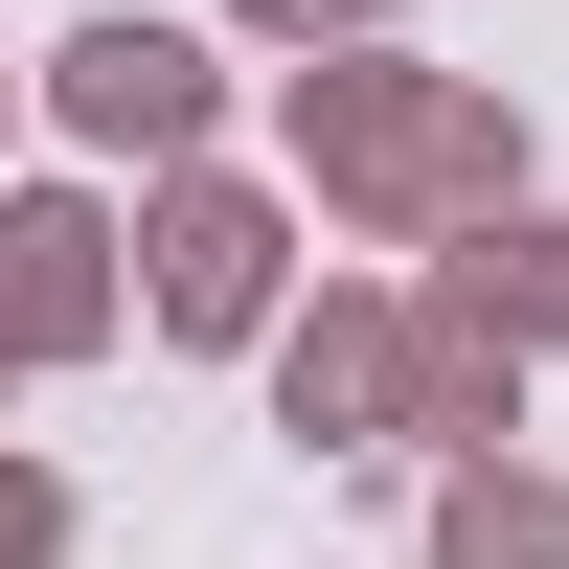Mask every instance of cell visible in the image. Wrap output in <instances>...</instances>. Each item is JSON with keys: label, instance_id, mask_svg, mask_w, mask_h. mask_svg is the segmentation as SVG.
I'll return each instance as SVG.
<instances>
[{"label": "cell", "instance_id": "6da1fadb", "mask_svg": "<svg viewBox=\"0 0 569 569\" xmlns=\"http://www.w3.org/2000/svg\"><path fill=\"white\" fill-rule=\"evenodd\" d=\"M273 160H297V206L388 228V251H456V228L525 206V114H501V69H410V46H319V69H273Z\"/></svg>", "mask_w": 569, "mask_h": 569}, {"label": "cell", "instance_id": "52a82bcc", "mask_svg": "<svg viewBox=\"0 0 569 569\" xmlns=\"http://www.w3.org/2000/svg\"><path fill=\"white\" fill-rule=\"evenodd\" d=\"M433 569H569V479L547 456H456L433 479Z\"/></svg>", "mask_w": 569, "mask_h": 569}, {"label": "cell", "instance_id": "5b68a950", "mask_svg": "<svg viewBox=\"0 0 569 569\" xmlns=\"http://www.w3.org/2000/svg\"><path fill=\"white\" fill-rule=\"evenodd\" d=\"M0 342H23V388H69V365L137 342V228L91 182H0Z\"/></svg>", "mask_w": 569, "mask_h": 569}, {"label": "cell", "instance_id": "7a4b0ae2", "mask_svg": "<svg viewBox=\"0 0 569 569\" xmlns=\"http://www.w3.org/2000/svg\"><path fill=\"white\" fill-rule=\"evenodd\" d=\"M137 319H160V342H251V365H273V319H297V206L228 182V160H182L160 206H137Z\"/></svg>", "mask_w": 569, "mask_h": 569}, {"label": "cell", "instance_id": "7c38bea8", "mask_svg": "<svg viewBox=\"0 0 569 569\" xmlns=\"http://www.w3.org/2000/svg\"><path fill=\"white\" fill-rule=\"evenodd\" d=\"M365 23H388V0H365Z\"/></svg>", "mask_w": 569, "mask_h": 569}, {"label": "cell", "instance_id": "8fae6325", "mask_svg": "<svg viewBox=\"0 0 569 569\" xmlns=\"http://www.w3.org/2000/svg\"><path fill=\"white\" fill-rule=\"evenodd\" d=\"M0 388H23V342H0Z\"/></svg>", "mask_w": 569, "mask_h": 569}, {"label": "cell", "instance_id": "9c48e42d", "mask_svg": "<svg viewBox=\"0 0 569 569\" xmlns=\"http://www.w3.org/2000/svg\"><path fill=\"white\" fill-rule=\"evenodd\" d=\"M0 569H69V479L46 456H0Z\"/></svg>", "mask_w": 569, "mask_h": 569}, {"label": "cell", "instance_id": "ba28073f", "mask_svg": "<svg viewBox=\"0 0 569 569\" xmlns=\"http://www.w3.org/2000/svg\"><path fill=\"white\" fill-rule=\"evenodd\" d=\"M501 433H525V342H456V319H433V410H410V456L456 479V456H501Z\"/></svg>", "mask_w": 569, "mask_h": 569}, {"label": "cell", "instance_id": "30bf717a", "mask_svg": "<svg viewBox=\"0 0 569 569\" xmlns=\"http://www.w3.org/2000/svg\"><path fill=\"white\" fill-rule=\"evenodd\" d=\"M0 137H23V69H0Z\"/></svg>", "mask_w": 569, "mask_h": 569}, {"label": "cell", "instance_id": "277c9868", "mask_svg": "<svg viewBox=\"0 0 569 569\" xmlns=\"http://www.w3.org/2000/svg\"><path fill=\"white\" fill-rule=\"evenodd\" d=\"M410 410H433V297L319 273V297L273 319V433L297 456H410Z\"/></svg>", "mask_w": 569, "mask_h": 569}, {"label": "cell", "instance_id": "8992f818", "mask_svg": "<svg viewBox=\"0 0 569 569\" xmlns=\"http://www.w3.org/2000/svg\"><path fill=\"white\" fill-rule=\"evenodd\" d=\"M433 319H456V342H569V206H501V228H456V251H433Z\"/></svg>", "mask_w": 569, "mask_h": 569}, {"label": "cell", "instance_id": "3957f363", "mask_svg": "<svg viewBox=\"0 0 569 569\" xmlns=\"http://www.w3.org/2000/svg\"><path fill=\"white\" fill-rule=\"evenodd\" d=\"M46 114H69V160L182 182V160L228 137V69H206V23H160V0H91V23L46 46Z\"/></svg>", "mask_w": 569, "mask_h": 569}]
</instances>
